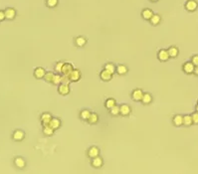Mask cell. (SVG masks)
Here are the masks:
<instances>
[{
    "label": "cell",
    "instance_id": "obj_1",
    "mask_svg": "<svg viewBox=\"0 0 198 174\" xmlns=\"http://www.w3.org/2000/svg\"><path fill=\"white\" fill-rule=\"evenodd\" d=\"M184 7H185V9L187 11L193 12L198 8V3L195 1V0H187L185 2V4H184Z\"/></svg>",
    "mask_w": 198,
    "mask_h": 174
},
{
    "label": "cell",
    "instance_id": "obj_2",
    "mask_svg": "<svg viewBox=\"0 0 198 174\" xmlns=\"http://www.w3.org/2000/svg\"><path fill=\"white\" fill-rule=\"evenodd\" d=\"M194 69H195V65L192 63V62H186V63L183 64L182 70L186 74H192V73H194Z\"/></svg>",
    "mask_w": 198,
    "mask_h": 174
},
{
    "label": "cell",
    "instance_id": "obj_3",
    "mask_svg": "<svg viewBox=\"0 0 198 174\" xmlns=\"http://www.w3.org/2000/svg\"><path fill=\"white\" fill-rule=\"evenodd\" d=\"M142 96H143L142 91V90H139V89H137V90H134V91L132 92V99L134 100V102H142Z\"/></svg>",
    "mask_w": 198,
    "mask_h": 174
},
{
    "label": "cell",
    "instance_id": "obj_4",
    "mask_svg": "<svg viewBox=\"0 0 198 174\" xmlns=\"http://www.w3.org/2000/svg\"><path fill=\"white\" fill-rule=\"evenodd\" d=\"M81 77H82V74H81L80 71L77 70V69H74L72 71L71 74L69 75L70 80H71L72 82H78L81 79Z\"/></svg>",
    "mask_w": 198,
    "mask_h": 174
},
{
    "label": "cell",
    "instance_id": "obj_5",
    "mask_svg": "<svg viewBox=\"0 0 198 174\" xmlns=\"http://www.w3.org/2000/svg\"><path fill=\"white\" fill-rule=\"evenodd\" d=\"M157 58H158L159 61H161V62H166L170 57H169V54H168V51L160 50L158 53H157Z\"/></svg>",
    "mask_w": 198,
    "mask_h": 174
},
{
    "label": "cell",
    "instance_id": "obj_6",
    "mask_svg": "<svg viewBox=\"0 0 198 174\" xmlns=\"http://www.w3.org/2000/svg\"><path fill=\"white\" fill-rule=\"evenodd\" d=\"M59 94L62 95V96H67L68 94L70 93V88L69 85H65V84H60L58 88Z\"/></svg>",
    "mask_w": 198,
    "mask_h": 174
},
{
    "label": "cell",
    "instance_id": "obj_7",
    "mask_svg": "<svg viewBox=\"0 0 198 174\" xmlns=\"http://www.w3.org/2000/svg\"><path fill=\"white\" fill-rule=\"evenodd\" d=\"M74 70V68L70 63H65L63 66V69H62V74L64 76H69L72 73V71Z\"/></svg>",
    "mask_w": 198,
    "mask_h": 174
},
{
    "label": "cell",
    "instance_id": "obj_8",
    "mask_svg": "<svg viewBox=\"0 0 198 174\" xmlns=\"http://www.w3.org/2000/svg\"><path fill=\"white\" fill-rule=\"evenodd\" d=\"M51 119H52V116H51V113H43V115L41 116V121H42L43 126H49V122H50Z\"/></svg>",
    "mask_w": 198,
    "mask_h": 174
},
{
    "label": "cell",
    "instance_id": "obj_9",
    "mask_svg": "<svg viewBox=\"0 0 198 174\" xmlns=\"http://www.w3.org/2000/svg\"><path fill=\"white\" fill-rule=\"evenodd\" d=\"M99 154H100V149L98 147H96V146H92V147L89 148V150H88L89 157H91V158H94V157L99 156Z\"/></svg>",
    "mask_w": 198,
    "mask_h": 174
},
{
    "label": "cell",
    "instance_id": "obj_10",
    "mask_svg": "<svg viewBox=\"0 0 198 174\" xmlns=\"http://www.w3.org/2000/svg\"><path fill=\"white\" fill-rule=\"evenodd\" d=\"M49 126L52 127L53 129H60L61 126V121L59 118H52V119L49 122Z\"/></svg>",
    "mask_w": 198,
    "mask_h": 174
},
{
    "label": "cell",
    "instance_id": "obj_11",
    "mask_svg": "<svg viewBox=\"0 0 198 174\" xmlns=\"http://www.w3.org/2000/svg\"><path fill=\"white\" fill-rule=\"evenodd\" d=\"M100 77H101V79L103 81L108 82V81H111V79H112V77H113V74L105 69V70H103L101 72V75H100Z\"/></svg>",
    "mask_w": 198,
    "mask_h": 174
},
{
    "label": "cell",
    "instance_id": "obj_12",
    "mask_svg": "<svg viewBox=\"0 0 198 174\" xmlns=\"http://www.w3.org/2000/svg\"><path fill=\"white\" fill-rule=\"evenodd\" d=\"M103 158L100 156H97V157H94L93 160H92V165H93V167L95 168H100L103 166Z\"/></svg>",
    "mask_w": 198,
    "mask_h": 174
},
{
    "label": "cell",
    "instance_id": "obj_13",
    "mask_svg": "<svg viewBox=\"0 0 198 174\" xmlns=\"http://www.w3.org/2000/svg\"><path fill=\"white\" fill-rule=\"evenodd\" d=\"M172 122L175 126H181L183 124V116L181 115H176L173 116Z\"/></svg>",
    "mask_w": 198,
    "mask_h": 174
},
{
    "label": "cell",
    "instance_id": "obj_14",
    "mask_svg": "<svg viewBox=\"0 0 198 174\" xmlns=\"http://www.w3.org/2000/svg\"><path fill=\"white\" fill-rule=\"evenodd\" d=\"M5 17L8 20H12V19H14L15 15H16V11L13 8H7L6 10H5Z\"/></svg>",
    "mask_w": 198,
    "mask_h": 174
},
{
    "label": "cell",
    "instance_id": "obj_15",
    "mask_svg": "<svg viewBox=\"0 0 198 174\" xmlns=\"http://www.w3.org/2000/svg\"><path fill=\"white\" fill-rule=\"evenodd\" d=\"M45 74H46V71L43 69V68H41V67L36 68L35 71H34V76H35V78H37V79L44 78Z\"/></svg>",
    "mask_w": 198,
    "mask_h": 174
},
{
    "label": "cell",
    "instance_id": "obj_16",
    "mask_svg": "<svg viewBox=\"0 0 198 174\" xmlns=\"http://www.w3.org/2000/svg\"><path fill=\"white\" fill-rule=\"evenodd\" d=\"M153 16V12L151 11L150 9L146 8V9H143L142 12V17L145 19V20H150V18Z\"/></svg>",
    "mask_w": 198,
    "mask_h": 174
},
{
    "label": "cell",
    "instance_id": "obj_17",
    "mask_svg": "<svg viewBox=\"0 0 198 174\" xmlns=\"http://www.w3.org/2000/svg\"><path fill=\"white\" fill-rule=\"evenodd\" d=\"M120 110H121V115L124 116H129V113H131V108H129V105H121L120 107Z\"/></svg>",
    "mask_w": 198,
    "mask_h": 174
},
{
    "label": "cell",
    "instance_id": "obj_18",
    "mask_svg": "<svg viewBox=\"0 0 198 174\" xmlns=\"http://www.w3.org/2000/svg\"><path fill=\"white\" fill-rule=\"evenodd\" d=\"M25 137V134L22 131V130H16L13 134V139L16 141H21L23 138Z\"/></svg>",
    "mask_w": 198,
    "mask_h": 174
},
{
    "label": "cell",
    "instance_id": "obj_19",
    "mask_svg": "<svg viewBox=\"0 0 198 174\" xmlns=\"http://www.w3.org/2000/svg\"><path fill=\"white\" fill-rule=\"evenodd\" d=\"M167 51H168V54H169L170 58H176V57L178 56V53H179V50H178V48L174 47V46L170 47Z\"/></svg>",
    "mask_w": 198,
    "mask_h": 174
},
{
    "label": "cell",
    "instance_id": "obj_20",
    "mask_svg": "<svg viewBox=\"0 0 198 174\" xmlns=\"http://www.w3.org/2000/svg\"><path fill=\"white\" fill-rule=\"evenodd\" d=\"M142 104H143V105H148V104H150V103L152 102V96H151L150 94H148V93L143 94L142 99Z\"/></svg>",
    "mask_w": 198,
    "mask_h": 174
},
{
    "label": "cell",
    "instance_id": "obj_21",
    "mask_svg": "<svg viewBox=\"0 0 198 174\" xmlns=\"http://www.w3.org/2000/svg\"><path fill=\"white\" fill-rule=\"evenodd\" d=\"M14 163L18 168H24L25 167V165H26L25 160H24L22 157H16L15 160H14Z\"/></svg>",
    "mask_w": 198,
    "mask_h": 174
},
{
    "label": "cell",
    "instance_id": "obj_22",
    "mask_svg": "<svg viewBox=\"0 0 198 174\" xmlns=\"http://www.w3.org/2000/svg\"><path fill=\"white\" fill-rule=\"evenodd\" d=\"M150 21L151 25L156 26V25H158V24L160 23L161 17H160V15H158V14H153V16L150 18Z\"/></svg>",
    "mask_w": 198,
    "mask_h": 174
},
{
    "label": "cell",
    "instance_id": "obj_23",
    "mask_svg": "<svg viewBox=\"0 0 198 174\" xmlns=\"http://www.w3.org/2000/svg\"><path fill=\"white\" fill-rule=\"evenodd\" d=\"M75 43H76V45H77L78 47H84V46L86 45V43H87V39L85 37H82V36L77 37V38H76V40H75Z\"/></svg>",
    "mask_w": 198,
    "mask_h": 174
},
{
    "label": "cell",
    "instance_id": "obj_24",
    "mask_svg": "<svg viewBox=\"0 0 198 174\" xmlns=\"http://www.w3.org/2000/svg\"><path fill=\"white\" fill-rule=\"evenodd\" d=\"M193 123L192 121V116L189 115H185L183 116V124L185 126H190L191 124Z\"/></svg>",
    "mask_w": 198,
    "mask_h": 174
},
{
    "label": "cell",
    "instance_id": "obj_25",
    "mask_svg": "<svg viewBox=\"0 0 198 174\" xmlns=\"http://www.w3.org/2000/svg\"><path fill=\"white\" fill-rule=\"evenodd\" d=\"M54 130L55 129H53L50 126H44V129H43V134L47 135V136H52L54 134Z\"/></svg>",
    "mask_w": 198,
    "mask_h": 174
},
{
    "label": "cell",
    "instance_id": "obj_26",
    "mask_svg": "<svg viewBox=\"0 0 198 174\" xmlns=\"http://www.w3.org/2000/svg\"><path fill=\"white\" fill-rule=\"evenodd\" d=\"M116 71L119 75H126L127 73V68L126 66H124V65H120V66L116 67Z\"/></svg>",
    "mask_w": 198,
    "mask_h": 174
},
{
    "label": "cell",
    "instance_id": "obj_27",
    "mask_svg": "<svg viewBox=\"0 0 198 174\" xmlns=\"http://www.w3.org/2000/svg\"><path fill=\"white\" fill-rule=\"evenodd\" d=\"M91 113H91L90 110H84L81 111L80 116H81V118L84 119V121H88L89 118H90V116H91Z\"/></svg>",
    "mask_w": 198,
    "mask_h": 174
},
{
    "label": "cell",
    "instance_id": "obj_28",
    "mask_svg": "<svg viewBox=\"0 0 198 174\" xmlns=\"http://www.w3.org/2000/svg\"><path fill=\"white\" fill-rule=\"evenodd\" d=\"M88 121H89V123H91V124H96L97 122L99 121V116H98L97 113H91Z\"/></svg>",
    "mask_w": 198,
    "mask_h": 174
},
{
    "label": "cell",
    "instance_id": "obj_29",
    "mask_svg": "<svg viewBox=\"0 0 198 174\" xmlns=\"http://www.w3.org/2000/svg\"><path fill=\"white\" fill-rule=\"evenodd\" d=\"M110 111H111V115L113 116H116L121 115V110H120V107H119V105H115V107H113L112 108H111Z\"/></svg>",
    "mask_w": 198,
    "mask_h": 174
},
{
    "label": "cell",
    "instance_id": "obj_30",
    "mask_svg": "<svg viewBox=\"0 0 198 174\" xmlns=\"http://www.w3.org/2000/svg\"><path fill=\"white\" fill-rule=\"evenodd\" d=\"M106 108H108V110H111L113 107H115L116 105V100L113 99H108L107 100H106Z\"/></svg>",
    "mask_w": 198,
    "mask_h": 174
},
{
    "label": "cell",
    "instance_id": "obj_31",
    "mask_svg": "<svg viewBox=\"0 0 198 174\" xmlns=\"http://www.w3.org/2000/svg\"><path fill=\"white\" fill-rule=\"evenodd\" d=\"M61 80H62V76L60 74H57V75H54V78H53V81H52V84L53 85H60L61 84Z\"/></svg>",
    "mask_w": 198,
    "mask_h": 174
},
{
    "label": "cell",
    "instance_id": "obj_32",
    "mask_svg": "<svg viewBox=\"0 0 198 174\" xmlns=\"http://www.w3.org/2000/svg\"><path fill=\"white\" fill-rule=\"evenodd\" d=\"M105 69L107 70V71H108L110 73H112V74H113V73L116 72V68L115 67V65L113 64H112V63H108V64H107L105 66Z\"/></svg>",
    "mask_w": 198,
    "mask_h": 174
},
{
    "label": "cell",
    "instance_id": "obj_33",
    "mask_svg": "<svg viewBox=\"0 0 198 174\" xmlns=\"http://www.w3.org/2000/svg\"><path fill=\"white\" fill-rule=\"evenodd\" d=\"M54 73H52V72H48V73H46L45 74V76H44V79H45V81L46 82H48V83H52V81H53V78H54Z\"/></svg>",
    "mask_w": 198,
    "mask_h": 174
},
{
    "label": "cell",
    "instance_id": "obj_34",
    "mask_svg": "<svg viewBox=\"0 0 198 174\" xmlns=\"http://www.w3.org/2000/svg\"><path fill=\"white\" fill-rule=\"evenodd\" d=\"M59 0H46V5L50 8H54L58 5Z\"/></svg>",
    "mask_w": 198,
    "mask_h": 174
},
{
    "label": "cell",
    "instance_id": "obj_35",
    "mask_svg": "<svg viewBox=\"0 0 198 174\" xmlns=\"http://www.w3.org/2000/svg\"><path fill=\"white\" fill-rule=\"evenodd\" d=\"M64 62H58V63L56 64L55 66V71L57 73H62V69H63V66H64Z\"/></svg>",
    "mask_w": 198,
    "mask_h": 174
},
{
    "label": "cell",
    "instance_id": "obj_36",
    "mask_svg": "<svg viewBox=\"0 0 198 174\" xmlns=\"http://www.w3.org/2000/svg\"><path fill=\"white\" fill-rule=\"evenodd\" d=\"M71 80H70L69 76H62V80H61V84H65V85H69L71 83Z\"/></svg>",
    "mask_w": 198,
    "mask_h": 174
},
{
    "label": "cell",
    "instance_id": "obj_37",
    "mask_svg": "<svg viewBox=\"0 0 198 174\" xmlns=\"http://www.w3.org/2000/svg\"><path fill=\"white\" fill-rule=\"evenodd\" d=\"M192 121H193L194 124H198V113L196 111V113H192Z\"/></svg>",
    "mask_w": 198,
    "mask_h": 174
},
{
    "label": "cell",
    "instance_id": "obj_38",
    "mask_svg": "<svg viewBox=\"0 0 198 174\" xmlns=\"http://www.w3.org/2000/svg\"><path fill=\"white\" fill-rule=\"evenodd\" d=\"M191 62L195 65V66H198V55H194L192 57Z\"/></svg>",
    "mask_w": 198,
    "mask_h": 174
},
{
    "label": "cell",
    "instance_id": "obj_39",
    "mask_svg": "<svg viewBox=\"0 0 198 174\" xmlns=\"http://www.w3.org/2000/svg\"><path fill=\"white\" fill-rule=\"evenodd\" d=\"M4 19H6V17H5V12L0 10V21H3Z\"/></svg>",
    "mask_w": 198,
    "mask_h": 174
},
{
    "label": "cell",
    "instance_id": "obj_40",
    "mask_svg": "<svg viewBox=\"0 0 198 174\" xmlns=\"http://www.w3.org/2000/svg\"><path fill=\"white\" fill-rule=\"evenodd\" d=\"M193 74L198 76V66H195V69H194V73H193Z\"/></svg>",
    "mask_w": 198,
    "mask_h": 174
},
{
    "label": "cell",
    "instance_id": "obj_41",
    "mask_svg": "<svg viewBox=\"0 0 198 174\" xmlns=\"http://www.w3.org/2000/svg\"><path fill=\"white\" fill-rule=\"evenodd\" d=\"M150 1H151V2H157V1H158V0H150Z\"/></svg>",
    "mask_w": 198,
    "mask_h": 174
},
{
    "label": "cell",
    "instance_id": "obj_42",
    "mask_svg": "<svg viewBox=\"0 0 198 174\" xmlns=\"http://www.w3.org/2000/svg\"><path fill=\"white\" fill-rule=\"evenodd\" d=\"M196 111L198 113V104H197V105H196Z\"/></svg>",
    "mask_w": 198,
    "mask_h": 174
},
{
    "label": "cell",
    "instance_id": "obj_43",
    "mask_svg": "<svg viewBox=\"0 0 198 174\" xmlns=\"http://www.w3.org/2000/svg\"><path fill=\"white\" fill-rule=\"evenodd\" d=\"M197 104H198V100H197Z\"/></svg>",
    "mask_w": 198,
    "mask_h": 174
}]
</instances>
